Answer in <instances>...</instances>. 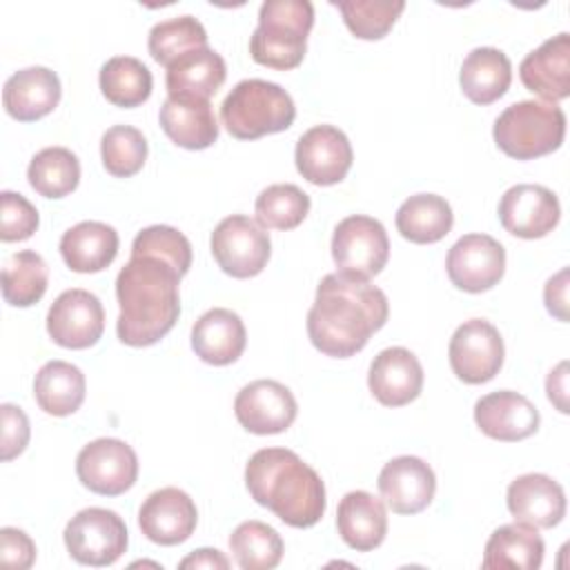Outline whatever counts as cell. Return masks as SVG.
I'll list each match as a JSON object with an SVG mask.
<instances>
[{
    "instance_id": "1",
    "label": "cell",
    "mask_w": 570,
    "mask_h": 570,
    "mask_svg": "<svg viewBox=\"0 0 570 570\" xmlns=\"http://www.w3.org/2000/svg\"><path fill=\"white\" fill-rule=\"evenodd\" d=\"M390 314L387 296L367 281L327 274L307 312V336L325 356L350 358L361 352Z\"/></svg>"
},
{
    "instance_id": "2",
    "label": "cell",
    "mask_w": 570,
    "mask_h": 570,
    "mask_svg": "<svg viewBox=\"0 0 570 570\" xmlns=\"http://www.w3.org/2000/svg\"><path fill=\"white\" fill-rule=\"evenodd\" d=\"M180 272L156 256H131L118 272L116 298L120 314L116 334L129 347L158 343L180 314Z\"/></svg>"
},
{
    "instance_id": "3",
    "label": "cell",
    "mask_w": 570,
    "mask_h": 570,
    "mask_svg": "<svg viewBox=\"0 0 570 570\" xmlns=\"http://www.w3.org/2000/svg\"><path fill=\"white\" fill-rule=\"evenodd\" d=\"M252 499L292 528H312L325 514V485L314 468L287 448H263L245 465Z\"/></svg>"
},
{
    "instance_id": "4",
    "label": "cell",
    "mask_w": 570,
    "mask_h": 570,
    "mask_svg": "<svg viewBox=\"0 0 570 570\" xmlns=\"http://www.w3.org/2000/svg\"><path fill=\"white\" fill-rule=\"evenodd\" d=\"M314 7L307 0H267L258 9V27L249 38L254 62L287 71L303 62Z\"/></svg>"
},
{
    "instance_id": "5",
    "label": "cell",
    "mask_w": 570,
    "mask_h": 570,
    "mask_svg": "<svg viewBox=\"0 0 570 570\" xmlns=\"http://www.w3.org/2000/svg\"><path fill=\"white\" fill-rule=\"evenodd\" d=\"M296 107L292 96L276 82L247 78L240 80L220 105V120L229 136L256 140L292 127Z\"/></svg>"
},
{
    "instance_id": "6",
    "label": "cell",
    "mask_w": 570,
    "mask_h": 570,
    "mask_svg": "<svg viewBox=\"0 0 570 570\" xmlns=\"http://www.w3.org/2000/svg\"><path fill=\"white\" fill-rule=\"evenodd\" d=\"M492 136L505 156L532 160L561 147L566 136V114L557 102L519 100L499 114Z\"/></svg>"
},
{
    "instance_id": "7",
    "label": "cell",
    "mask_w": 570,
    "mask_h": 570,
    "mask_svg": "<svg viewBox=\"0 0 570 570\" xmlns=\"http://www.w3.org/2000/svg\"><path fill=\"white\" fill-rule=\"evenodd\" d=\"M332 258L338 267V274L370 281L385 267L390 258V240L385 227L376 218L363 214L343 218L334 227Z\"/></svg>"
},
{
    "instance_id": "8",
    "label": "cell",
    "mask_w": 570,
    "mask_h": 570,
    "mask_svg": "<svg viewBox=\"0 0 570 570\" xmlns=\"http://www.w3.org/2000/svg\"><path fill=\"white\" fill-rule=\"evenodd\" d=\"M67 552L82 566H111L129 543L125 521L107 508H85L67 523L62 532Z\"/></svg>"
},
{
    "instance_id": "9",
    "label": "cell",
    "mask_w": 570,
    "mask_h": 570,
    "mask_svg": "<svg viewBox=\"0 0 570 570\" xmlns=\"http://www.w3.org/2000/svg\"><path fill=\"white\" fill-rule=\"evenodd\" d=\"M209 247L218 267L234 278L258 276L272 254L267 232L243 214L223 218L212 232Z\"/></svg>"
},
{
    "instance_id": "10",
    "label": "cell",
    "mask_w": 570,
    "mask_h": 570,
    "mask_svg": "<svg viewBox=\"0 0 570 570\" xmlns=\"http://www.w3.org/2000/svg\"><path fill=\"white\" fill-rule=\"evenodd\" d=\"M503 338L485 318H470L461 323L448 345L450 367L456 379L468 385L492 381L503 365Z\"/></svg>"
},
{
    "instance_id": "11",
    "label": "cell",
    "mask_w": 570,
    "mask_h": 570,
    "mask_svg": "<svg viewBox=\"0 0 570 570\" xmlns=\"http://www.w3.org/2000/svg\"><path fill=\"white\" fill-rule=\"evenodd\" d=\"M76 474L85 488L102 497L127 492L138 479V456L120 439L102 436L87 443L76 456Z\"/></svg>"
},
{
    "instance_id": "12",
    "label": "cell",
    "mask_w": 570,
    "mask_h": 570,
    "mask_svg": "<svg viewBox=\"0 0 570 570\" xmlns=\"http://www.w3.org/2000/svg\"><path fill=\"white\" fill-rule=\"evenodd\" d=\"M445 272L452 285L463 292H488L503 278L505 249L488 234H465L450 247Z\"/></svg>"
},
{
    "instance_id": "13",
    "label": "cell",
    "mask_w": 570,
    "mask_h": 570,
    "mask_svg": "<svg viewBox=\"0 0 570 570\" xmlns=\"http://www.w3.org/2000/svg\"><path fill=\"white\" fill-rule=\"evenodd\" d=\"M47 332L56 345L67 350L96 345L105 332L102 303L80 287L62 292L47 312Z\"/></svg>"
},
{
    "instance_id": "14",
    "label": "cell",
    "mask_w": 570,
    "mask_h": 570,
    "mask_svg": "<svg viewBox=\"0 0 570 570\" xmlns=\"http://www.w3.org/2000/svg\"><path fill=\"white\" fill-rule=\"evenodd\" d=\"M294 160L298 174L307 183L330 187L347 176L354 151L347 136L338 127L316 125L298 138Z\"/></svg>"
},
{
    "instance_id": "15",
    "label": "cell",
    "mask_w": 570,
    "mask_h": 570,
    "mask_svg": "<svg viewBox=\"0 0 570 570\" xmlns=\"http://www.w3.org/2000/svg\"><path fill=\"white\" fill-rule=\"evenodd\" d=\"M298 405L289 387L272 379H258L240 387L234 399L236 421L252 434H281L296 419Z\"/></svg>"
},
{
    "instance_id": "16",
    "label": "cell",
    "mask_w": 570,
    "mask_h": 570,
    "mask_svg": "<svg viewBox=\"0 0 570 570\" xmlns=\"http://www.w3.org/2000/svg\"><path fill=\"white\" fill-rule=\"evenodd\" d=\"M559 218V198L543 185H514L499 200V220L503 229L525 240L548 236Z\"/></svg>"
},
{
    "instance_id": "17",
    "label": "cell",
    "mask_w": 570,
    "mask_h": 570,
    "mask_svg": "<svg viewBox=\"0 0 570 570\" xmlns=\"http://www.w3.org/2000/svg\"><path fill=\"white\" fill-rule=\"evenodd\" d=\"M198 523L194 499L180 488H160L151 492L140 510L138 525L142 534L158 546H178L187 541Z\"/></svg>"
},
{
    "instance_id": "18",
    "label": "cell",
    "mask_w": 570,
    "mask_h": 570,
    "mask_svg": "<svg viewBox=\"0 0 570 570\" xmlns=\"http://www.w3.org/2000/svg\"><path fill=\"white\" fill-rule=\"evenodd\" d=\"M379 492L385 505L396 514H419L436 492L434 470L419 456H396L379 474Z\"/></svg>"
},
{
    "instance_id": "19",
    "label": "cell",
    "mask_w": 570,
    "mask_h": 570,
    "mask_svg": "<svg viewBox=\"0 0 570 570\" xmlns=\"http://www.w3.org/2000/svg\"><path fill=\"white\" fill-rule=\"evenodd\" d=\"M539 410L519 392L499 390L474 403L476 428L494 441H523L539 430Z\"/></svg>"
},
{
    "instance_id": "20",
    "label": "cell",
    "mask_w": 570,
    "mask_h": 570,
    "mask_svg": "<svg viewBox=\"0 0 570 570\" xmlns=\"http://www.w3.org/2000/svg\"><path fill=\"white\" fill-rule=\"evenodd\" d=\"M367 385L372 396L385 407H403L423 390V367L405 347L381 350L370 363Z\"/></svg>"
},
{
    "instance_id": "21",
    "label": "cell",
    "mask_w": 570,
    "mask_h": 570,
    "mask_svg": "<svg viewBox=\"0 0 570 570\" xmlns=\"http://www.w3.org/2000/svg\"><path fill=\"white\" fill-rule=\"evenodd\" d=\"M505 503L514 521L532 528H554L566 517L563 488L548 474L530 472L517 476L508 485Z\"/></svg>"
},
{
    "instance_id": "22",
    "label": "cell",
    "mask_w": 570,
    "mask_h": 570,
    "mask_svg": "<svg viewBox=\"0 0 570 570\" xmlns=\"http://www.w3.org/2000/svg\"><path fill=\"white\" fill-rule=\"evenodd\" d=\"M519 76L525 89L557 102L570 96V36L566 31L548 38L530 51L521 65Z\"/></svg>"
},
{
    "instance_id": "23",
    "label": "cell",
    "mask_w": 570,
    "mask_h": 570,
    "mask_svg": "<svg viewBox=\"0 0 570 570\" xmlns=\"http://www.w3.org/2000/svg\"><path fill=\"white\" fill-rule=\"evenodd\" d=\"M60 78L47 67H27L9 76L2 89L4 111L20 120L33 122L51 114L60 102Z\"/></svg>"
},
{
    "instance_id": "24",
    "label": "cell",
    "mask_w": 570,
    "mask_h": 570,
    "mask_svg": "<svg viewBox=\"0 0 570 570\" xmlns=\"http://www.w3.org/2000/svg\"><path fill=\"white\" fill-rule=\"evenodd\" d=\"M167 138L185 149H207L218 140L212 102L194 96H167L158 114Z\"/></svg>"
},
{
    "instance_id": "25",
    "label": "cell",
    "mask_w": 570,
    "mask_h": 570,
    "mask_svg": "<svg viewBox=\"0 0 570 570\" xmlns=\"http://www.w3.org/2000/svg\"><path fill=\"white\" fill-rule=\"evenodd\" d=\"M247 332L240 316L227 307L207 309L191 327V350L209 365H229L240 358Z\"/></svg>"
},
{
    "instance_id": "26",
    "label": "cell",
    "mask_w": 570,
    "mask_h": 570,
    "mask_svg": "<svg viewBox=\"0 0 570 570\" xmlns=\"http://www.w3.org/2000/svg\"><path fill=\"white\" fill-rule=\"evenodd\" d=\"M336 530L356 552L379 548L387 534V512L383 501L365 490L347 492L336 508Z\"/></svg>"
},
{
    "instance_id": "27",
    "label": "cell",
    "mask_w": 570,
    "mask_h": 570,
    "mask_svg": "<svg viewBox=\"0 0 570 570\" xmlns=\"http://www.w3.org/2000/svg\"><path fill=\"white\" fill-rule=\"evenodd\" d=\"M60 254L71 272H102L118 254V232L107 223L82 220L62 234Z\"/></svg>"
},
{
    "instance_id": "28",
    "label": "cell",
    "mask_w": 570,
    "mask_h": 570,
    "mask_svg": "<svg viewBox=\"0 0 570 570\" xmlns=\"http://www.w3.org/2000/svg\"><path fill=\"white\" fill-rule=\"evenodd\" d=\"M543 539L537 528L514 521L499 525L483 550V568L485 570H537L543 561Z\"/></svg>"
},
{
    "instance_id": "29",
    "label": "cell",
    "mask_w": 570,
    "mask_h": 570,
    "mask_svg": "<svg viewBox=\"0 0 570 570\" xmlns=\"http://www.w3.org/2000/svg\"><path fill=\"white\" fill-rule=\"evenodd\" d=\"M227 78L220 53L209 47L194 49L167 67L165 85L169 96H194L209 100Z\"/></svg>"
},
{
    "instance_id": "30",
    "label": "cell",
    "mask_w": 570,
    "mask_h": 570,
    "mask_svg": "<svg viewBox=\"0 0 570 570\" xmlns=\"http://www.w3.org/2000/svg\"><path fill=\"white\" fill-rule=\"evenodd\" d=\"M463 94L476 105H490L499 100L512 82L510 58L494 47L472 49L459 71Z\"/></svg>"
},
{
    "instance_id": "31",
    "label": "cell",
    "mask_w": 570,
    "mask_h": 570,
    "mask_svg": "<svg viewBox=\"0 0 570 570\" xmlns=\"http://www.w3.org/2000/svg\"><path fill=\"white\" fill-rule=\"evenodd\" d=\"M85 392V374L67 361L45 363L33 379V399L38 407L51 416L73 414L82 405Z\"/></svg>"
},
{
    "instance_id": "32",
    "label": "cell",
    "mask_w": 570,
    "mask_h": 570,
    "mask_svg": "<svg viewBox=\"0 0 570 570\" xmlns=\"http://www.w3.org/2000/svg\"><path fill=\"white\" fill-rule=\"evenodd\" d=\"M454 214L450 203L436 194H414L396 212L399 234L416 245L439 243L450 234Z\"/></svg>"
},
{
    "instance_id": "33",
    "label": "cell",
    "mask_w": 570,
    "mask_h": 570,
    "mask_svg": "<svg viewBox=\"0 0 570 570\" xmlns=\"http://www.w3.org/2000/svg\"><path fill=\"white\" fill-rule=\"evenodd\" d=\"M102 96L122 109L142 105L151 96V71L134 56H114L100 67Z\"/></svg>"
},
{
    "instance_id": "34",
    "label": "cell",
    "mask_w": 570,
    "mask_h": 570,
    "mask_svg": "<svg viewBox=\"0 0 570 570\" xmlns=\"http://www.w3.org/2000/svg\"><path fill=\"white\" fill-rule=\"evenodd\" d=\"M27 180L45 198H65L80 183V160L67 147H45L31 158Z\"/></svg>"
},
{
    "instance_id": "35",
    "label": "cell",
    "mask_w": 570,
    "mask_h": 570,
    "mask_svg": "<svg viewBox=\"0 0 570 570\" xmlns=\"http://www.w3.org/2000/svg\"><path fill=\"white\" fill-rule=\"evenodd\" d=\"M47 283L49 267L38 252H16L2 267V298L13 307L36 305L45 296Z\"/></svg>"
},
{
    "instance_id": "36",
    "label": "cell",
    "mask_w": 570,
    "mask_h": 570,
    "mask_svg": "<svg viewBox=\"0 0 570 570\" xmlns=\"http://www.w3.org/2000/svg\"><path fill=\"white\" fill-rule=\"evenodd\" d=\"M229 550L243 570H272L283 559V539L272 525L252 519L236 525Z\"/></svg>"
},
{
    "instance_id": "37",
    "label": "cell",
    "mask_w": 570,
    "mask_h": 570,
    "mask_svg": "<svg viewBox=\"0 0 570 570\" xmlns=\"http://www.w3.org/2000/svg\"><path fill=\"white\" fill-rule=\"evenodd\" d=\"M309 196L292 185V183H276L265 187L254 205L256 223L263 229H294L298 227L305 216L309 214Z\"/></svg>"
},
{
    "instance_id": "38",
    "label": "cell",
    "mask_w": 570,
    "mask_h": 570,
    "mask_svg": "<svg viewBox=\"0 0 570 570\" xmlns=\"http://www.w3.org/2000/svg\"><path fill=\"white\" fill-rule=\"evenodd\" d=\"M147 47L158 65L169 67L180 56L207 47V31L194 16H178L151 27Z\"/></svg>"
},
{
    "instance_id": "39",
    "label": "cell",
    "mask_w": 570,
    "mask_h": 570,
    "mask_svg": "<svg viewBox=\"0 0 570 570\" xmlns=\"http://www.w3.org/2000/svg\"><path fill=\"white\" fill-rule=\"evenodd\" d=\"M100 158L105 169L116 178L138 174L147 160V140L131 125H114L100 138Z\"/></svg>"
},
{
    "instance_id": "40",
    "label": "cell",
    "mask_w": 570,
    "mask_h": 570,
    "mask_svg": "<svg viewBox=\"0 0 570 570\" xmlns=\"http://www.w3.org/2000/svg\"><path fill=\"white\" fill-rule=\"evenodd\" d=\"M345 27L361 40L383 38L403 13V0H343L334 2Z\"/></svg>"
},
{
    "instance_id": "41",
    "label": "cell",
    "mask_w": 570,
    "mask_h": 570,
    "mask_svg": "<svg viewBox=\"0 0 570 570\" xmlns=\"http://www.w3.org/2000/svg\"><path fill=\"white\" fill-rule=\"evenodd\" d=\"M131 256H156L171 263L180 276L191 267V245L183 232L169 225H151L136 234Z\"/></svg>"
},
{
    "instance_id": "42",
    "label": "cell",
    "mask_w": 570,
    "mask_h": 570,
    "mask_svg": "<svg viewBox=\"0 0 570 570\" xmlns=\"http://www.w3.org/2000/svg\"><path fill=\"white\" fill-rule=\"evenodd\" d=\"M38 209L16 191L0 194V238L4 243L27 240L38 229Z\"/></svg>"
},
{
    "instance_id": "43",
    "label": "cell",
    "mask_w": 570,
    "mask_h": 570,
    "mask_svg": "<svg viewBox=\"0 0 570 570\" xmlns=\"http://www.w3.org/2000/svg\"><path fill=\"white\" fill-rule=\"evenodd\" d=\"M0 414H2V461H11L18 454L24 452L27 443H29V419L27 414L11 403H2L0 405Z\"/></svg>"
},
{
    "instance_id": "44",
    "label": "cell",
    "mask_w": 570,
    "mask_h": 570,
    "mask_svg": "<svg viewBox=\"0 0 570 570\" xmlns=\"http://www.w3.org/2000/svg\"><path fill=\"white\" fill-rule=\"evenodd\" d=\"M33 559H36V543L27 532L18 528L0 530V563L4 568L27 570L33 566Z\"/></svg>"
},
{
    "instance_id": "45",
    "label": "cell",
    "mask_w": 570,
    "mask_h": 570,
    "mask_svg": "<svg viewBox=\"0 0 570 570\" xmlns=\"http://www.w3.org/2000/svg\"><path fill=\"white\" fill-rule=\"evenodd\" d=\"M546 309L559 321H568V267L559 269L552 278H548L543 287Z\"/></svg>"
},
{
    "instance_id": "46",
    "label": "cell",
    "mask_w": 570,
    "mask_h": 570,
    "mask_svg": "<svg viewBox=\"0 0 570 570\" xmlns=\"http://www.w3.org/2000/svg\"><path fill=\"white\" fill-rule=\"evenodd\" d=\"M546 394L561 414L570 412L568 410V361H561L554 370H550L546 379Z\"/></svg>"
},
{
    "instance_id": "47",
    "label": "cell",
    "mask_w": 570,
    "mask_h": 570,
    "mask_svg": "<svg viewBox=\"0 0 570 570\" xmlns=\"http://www.w3.org/2000/svg\"><path fill=\"white\" fill-rule=\"evenodd\" d=\"M180 568H194V570H200V568H209V570H227L229 568V559L216 550V548H198L194 550L191 554H187L180 563Z\"/></svg>"
}]
</instances>
